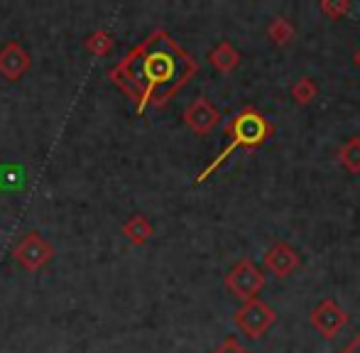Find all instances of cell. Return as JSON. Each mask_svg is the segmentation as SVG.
<instances>
[{
	"label": "cell",
	"instance_id": "obj_18",
	"mask_svg": "<svg viewBox=\"0 0 360 353\" xmlns=\"http://www.w3.org/2000/svg\"><path fill=\"white\" fill-rule=\"evenodd\" d=\"M341 353H360V331H358V336H356V339H353L351 344H348L346 349H343Z\"/></svg>",
	"mask_w": 360,
	"mask_h": 353
},
{
	"label": "cell",
	"instance_id": "obj_16",
	"mask_svg": "<svg viewBox=\"0 0 360 353\" xmlns=\"http://www.w3.org/2000/svg\"><path fill=\"white\" fill-rule=\"evenodd\" d=\"M319 10H321L328 20H341L343 15L351 10V3H348V0H338V3L336 0H321V3H319Z\"/></svg>",
	"mask_w": 360,
	"mask_h": 353
},
{
	"label": "cell",
	"instance_id": "obj_14",
	"mask_svg": "<svg viewBox=\"0 0 360 353\" xmlns=\"http://www.w3.org/2000/svg\"><path fill=\"white\" fill-rule=\"evenodd\" d=\"M289 94H292L294 103L299 105H309L314 98L319 96V84L314 82L311 77H302L297 79V82L292 84V89H289Z\"/></svg>",
	"mask_w": 360,
	"mask_h": 353
},
{
	"label": "cell",
	"instance_id": "obj_5",
	"mask_svg": "<svg viewBox=\"0 0 360 353\" xmlns=\"http://www.w3.org/2000/svg\"><path fill=\"white\" fill-rule=\"evenodd\" d=\"M311 326L323 336V339H336L343 331V326L348 324V314L336 300H323L309 314Z\"/></svg>",
	"mask_w": 360,
	"mask_h": 353
},
{
	"label": "cell",
	"instance_id": "obj_10",
	"mask_svg": "<svg viewBox=\"0 0 360 353\" xmlns=\"http://www.w3.org/2000/svg\"><path fill=\"white\" fill-rule=\"evenodd\" d=\"M240 52H238L236 47H233L231 42H218L214 49L209 52V62H211V67L216 69V72H221V74H228V72H236L238 67H240Z\"/></svg>",
	"mask_w": 360,
	"mask_h": 353
},
{
	"label": "cell",
	"instance_id": "obj_6",
	"mask_svg": "<svg viewBox=\"0 0 360 353\" xmlns=\"http://www.w3.org/2000/svg\"><path fill=\"white\" fill-rule=\"evenodd\" d=\"M54 258V248L47 238L39 233H27L18 245H15V260L30 272H37Z\"/></svg>",
	"mask_w": 360,
	"mask_h": 353
},
{
	"label": "cell",
	"instance_id": "obj_11",
	"mask_svg": "<svg viewBox=\"0 0 360 353\" xmlns=\"http://www.w3.org/2000/svg\"><path fill=\"white\" fill-rule=\"evenodd\" d=\"M155 229H152L150 219L143 214H135L133 219H128L123 224V236L130 240V245H145L152 238Z\"/></svg>",
	"mask_w": 360,
	"mask_h": 353
},
{
	"label": "cell",
	"instance_id": "obj_9",
	"mask_svg": "<svg viewBox=\"0 0 360 353\" xmlns=\"http://www.w3.org/2000/svg\"><path fill=\"white\" fill-rule=\"evenodd\" d=\"M32 67V59H30V52L22 47L20 42H8L3 49H0V74L10 82H18Z\"/></svg>",
	"mask_w": 360,
	"mask_h": 353
},
{
	"label": "cell",
	"instance_id": "obj_3",
	"mask_svg": "<svg viewBox=\"0 0 360 353\" xmlns=\"http://www.w3.org/2000/svg\"><path fill=\"white\" fill-rule=\"evenodd\" d=\"M233 321H236V326L248 336V339L257 341L275 326L277 312L272 309L267 302H262L255 297V300L243 302V304L238 307V312L233 314Z\"/></svg>",
	"mask_w": 360,
	"mask_h": 353
},
{
	"label": "cell",
	"instance_id": "obj_4",
	"mask_svg": "<svg viewBox=\"0 0 360 353\" xmlns=\"http://www.w3.org/2000/svg\"><path fill=\"white\" fill-rule=\"evenodd\" d=\"M223 282H226V290L231 295H236L240 302H250L265 287V275H262V270L250 258H243L228 270Z\"/></svg>",
	"mask_w": 360,
	"mask_h": 353
},
{
	"label": "cell",
	"instance_id": "obj_19",
	"mask_svg": "<svg viewBox=\"0 0 360 353\" xmlns=\"http://www.w3.org/2000/svg\"><path fill=\"white\" fill-rule=\"evenodd\" d=\"M353 62H356V67L360 69V49H356V54H353Z\"/></svg>",
	"mask_w": 360,
	"mask_h": 353
},
{
	"label": "cell",
	"instance_id": "obj_15",
	"mask_svg": "<svg viewBox=\"0 0 360 353\" xmlns=\"http://www.w3.org/2000/svg\"><path fill=\"white\" fill-rule=\"evenodd\" d=\"M84 44L94 57H105V54L113 49V39H110V34L103 32V30H96L94 34H89V39H86Z\"/></svg>",
	"mask_w": 360,
	"mask_h": 353
},
{
	"label": "cell",
	"instance_id": "obj_2",
	"mask_svg": "<svg viewBox=\"0 0 360 353\" xmlns=\"http://www.w3.org/2000/svg\"><path fill=\"white\" fill-rule=\"evenodd\" d=\"M223 133H226L228 143L223 145V150L214 158V162H209L201 169V174L196 176V184L209 179V176L214 174L233 153H238V150H243V153H255L260 145H265L267 140L275 135V125H272L255 105H245V108H240L228 120Z\"/></svg>",
	"mask_w": 360,
	"mask_h": 353
},
{
	"label": "cell",
	"instance_id": "obj_1",
	"mask_svg": "<svg viewBox=\"0 0 360 353\" xmlns=\"http://www.w3.org/2000/svg\"><path fill=\"white\" fill-rule=\"evenodd\" d=\"M196 74L199 62L165 30H155L110 69L108 79L145 113L150 105L165 108Z\"/></svg>",
	"mask_w": 360,
	"mask_h": 353
},
{
	"label": "cell",
	"instance_id": "obj_12",
	"mask_svg": "<svg viewBox=\"0 0 360 353\" xmlns=\"http://www.w3.org/2000/svg\"><path fill=\"white\" fill-rule=\"evenodd\" d=\"M338 165L348 174H360V138L353 135L338 148Z\"/></svg>",
	"mask_w": 360,
	"mask_h": 353
},
{
	"label": "cell",
	"instance_id": "obj_7",
	"mask_svg": "<svg viewBox=\"0 0 360 353\" xmlns=\"http://www.w3.org/2000/svg\"><path fill=\"white\" fill-rule=\"evenodd\" d=\"M262 265H265V270L270 272V275L282 280V277H289L292 272H297L299 267H302V258H299V253L289 243L277 240V243H272L270 248L265 250Z\"/></svg>",
	"mask_w": 360,
	"mask_h": 353
},
{
	"label": "cell",
	"instance_id": "obj_13",
	"mask_svg": "<svg viewBox=\"0 0 360 353\" xmlns=\"http://www.w3.org/2000/svg\"><path fill=\"white\" fill-rule=\"evenodd\" d=\"M297 37V30L294 25L285 18H272L270 25H267V39H270L275 47H287V44L294 42Z\"/></svg>",
	"mask_w": 360,
	"mask_h": 353
},
{
	"label": "cell",
	"instance_id": "obj_17",
	"mask_svg": "<svg viewBox=\"0 0 360 353\" xmlns=\"http://www.w3.org/2000/svg\"><path fill=\"white\" fill-rule=\"evenodd\" d=\"M211 353H250V351H248L236 336H228V339H223Z\"/></svg>",
	"mask_w": 360,
	"mask_h": 353
},
{
	"label": "cell",
	"instance_id": "obj_8",
	"mask_svg": "<svg viewBox=\"0 0 360 353\" xmlns=\"http://www.w3.org/2000/svg\"><path fill=\"white\" fill-rule=\"evenodd\" d=\"M184 123L189 125L196 135H209L211 130L221 123V110H218L209 98L199 96V98H194L184 108Z\"/></svg>",
	"mask_w": 360,
	"mask_h": 353
}]
</instances>
